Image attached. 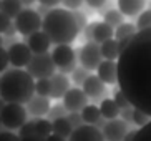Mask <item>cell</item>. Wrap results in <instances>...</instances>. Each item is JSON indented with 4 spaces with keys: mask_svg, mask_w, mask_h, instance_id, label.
I'll return each instance as SVG.
<instances>
[{
    "mask_svg": "<svg viewBox=\"0 0 151 141\" xmlns=\"http://www.w3.org/2000/svg\"><path fill=\"white\" fill-rule=\"evenodd\" d=\"M116 62L118 88L133 108L151 116V28L136 32Z\"/></svg>",
    "mask_w": 151,
    "mask_h": 141,
    "instance_id": "1",
    "label": "cell"
},
{
    "mask_svg": "<svg viewBox=\"0 0 151 141\" xmlns=\"http://www.w3.org/2000/svg\"><path fill=\"white\" fill-rule=\"evenodd\" d=\"M0 96L7 103L25 105L35 96V81L27 70L12 68L0 76Z\"/></svg>",
    "mask_w": 151,
    "mask_h": 141,
    "instance_id": "2",
    "label": "cell"
},
{
    "mask_svg": "<svg viewBox=\"0 0 151 141\" xmlns=\"http://www.w3.org/2000/svg\"><path fill=\"white\" fill-rule=\"evenodd\" d=\"M42 30L50 37L52 43L55 45H62V43L70 45L71 42H75L78 33H80L75 15H73V12H70L67 9L50 10L43 17Z\"/></svg>",
    "mask_w": 151,
    "mask_h": 141,
    "instance_id": "3",
    "label": "cell"
},
{
    "mask_svg": "<svg viewBox=\"0 0 151 141\" xmlns=\"http://www.w3.org/2000/svg\"><path fill=\"white\" fill-rule=\"evenodd\" d=\"M55 65L53 58H52V53H37L33 55L30 60V63L27 65V71L30 73L35 80L40 78H50V76L55 75Z\"/></svg>",
    "mask_w": 151,
    "mask_h": 141,
    "instance_id": "4",
    "label": "cell"
},
{
    "mask_svg": "<svg viewBox=\"0 0 151 141\" xmlns=\"http://www.w3.org/2000/svg\"><path fill=\"white\" fill-rule=\"evenodd\" d=\"M14 23H15V27H17L18 33H22V35H25V37H30L32 33H35V32H38L42 28L43 20L40 18V13L37 12V10L27 7V9H23L22 12L14 18Z\"/></svg>",
    "mask_w": 151,
    "mask_h": 141,
    "instance_id": "5",
    "label": "cell"
},
{
    "mask_svg": "<svg viewBox=\"0 0 151 141\" xmlns=\"http://www.w3.org/2000/svg\"><path fill=\"white\" fill-rule=\"evenodd\" d=\"M2 124L9 129H20L22 124L27 121V110L20 103H5L0 111Z\"/></svg>",
    "mask_w": 151,
    "mask_h": 141,
    "instance_id": "6",
    "label": "cell"
},
{
    "mask_svg": "<svg viewBox=\"0 0 151 141\" xmlns=\"http://www.w3.org/2000/svg\"><path fill=\"white\" fill-rule=\"evenodd\" d=\"M80 63L81 66H85L86 70H96L100 63L105 60L100 50V43L96 42H86L80 48Z\"/></svg>",
    "mask_w": 151,
    "mask_h": 141,
    "instance_id": "7",
    "label": "cell"
},
{
    "mask_svg": "<svg viewBox=\"0 0 151 141\" xmlns=\"http://www.w3.org/2000/svg\"><path fill=\"white\" fill-rule=\"evenodd\" d=\"M9 58L10 63L15 66V68H22V66H27L30 63L32 57H33V52L30 50L27 43H22V42H17L12 47H9Z\"/></svg>",
    "mask_w": 151,
    "mask_h": 141,
    "instance_id": "8",
    "label": "cell"
},
{
    "mask_svg": "<svg viewBox=\"0 0 151 141\" xmlns=\"http://www.w3.org/2000/svg\"><path fill=\"white\" fill-rule=\"evenodd\" d=\"M63 105L68 110V113L81 111L88 105V96L83 91V88H70L67 91V95L63 96Z\"/></svg>",
    "mask_w": 151,
    "mask_h": 141,
    "instance_id": "9",
    "label": "cell"
},
{
    "mask_svg": "<svg viewBox=\"0 0 151 141\" xmlns=\"http://www.w3.org/2000/svg\"><path fill=\"white\" fill-rule=\"evenodd\" d=\"M103 136L106 141H123V138L126 136L128 129V123L123 119H108L105 128L101 129Z\"/></svg>",
    "mask_w": 151,
    "mask_h": 141,
    "instance_id": "10",
    "label": "cell"
},
{
    "mask_svg": "<svg viewBox=\"0 0 151 141\" xmlns=\"http://www.w3.org/2000/svg\"><path fill=\"white\" fill-rule=\"evenodd\" d=\"M68 141H106L103 136V131L95 124H83L80 128H75L70 135Z\"/></svg>",
    "mask_w": 151,
    "mask_h": 141,
    "instance_id": "11",
    "label": "cell"
},
{
    "mask_svg": "<svg viewBox=\"0 0 151 141\" xmlns=\"http://www.w3.org/2000/svg\"><path fill=\"white\" fill-rule=\"evenodd\" d=\"M52 58H53L57 68H62V66L76 63V53H75V50L71 48L70 45H67V43L57 45V47L53 48V52H52Z\"/></svg>",
    "mask_w": 151,
    "mask_h": 141,
    "instance_id": "12",
    "label": "cell"
},
{
    "mask_svg": "<svg viewBox=\"0 0 151 141\" xmlns=\"http://www.w3.org/2000/svg\"><path fill=\"white\" fill-rule=\"evenodd\" d=\"M96 75L105 85H118V62L103 60L96 68Z\"/></svg>",
    "mask_w": 151,
    "mask_h": 141,
    "instance_id": "13",
    "label": "cell"
},
{
    "mask_svg": "<svg viewBox=\"0 0 151 141\" xmlns=\"http://www.w3.org/2000/svg\"><path fill=\"white\" fill-rule=\"evenodd\" d=\"M50 43H52V40H50V37L43 30L35 32V33H32L27 38V45L30 47L33 55H37V53H47L50 48Z\"/></svg>",
    "mask_w": 151,
    "mask_h": 141,
    "instance_id": "14",
    "label": "cell"
},
{
    "mask_svg": "<svg viewBox=\"0 0 151 141\" xmlns=\"http://www.w3.org/2000/svg\"><path fill=\"white\" fill-rule=\"evenodd\" d=\"M81 88L83 91L86 93V96L88 98H100L105 95V83H103L100 76L98 75H90L88 78L85 80V83L81 85Z\"/></svg>",
    "mask_w": 151,
    "mask_h": 141,
    "instance_id": "15",
    "label": "cell"
},
{
    "mask_svg": "<svg viewBox=\"0 0 151 141\" xmlns=\"http://www.w3.org/2000/svg\"><path fill=\"white\" fill-rule=\"evenodd\" d=\"M50 100L47 96H40V95H35L30 101L27 103V111L32 116H43L50 113Z\"/></svg>",
    "mask_w": 151,
    "mask_h": 141,
    "instance_id": "16",
    "label": "cell"
},
{
    "mask_svg": "<svg viewBox=\"0 0 151 141\" xmlns=\"http://www.w3.org/2000/svg\"><path fill=\"white\" fill-rule=\"evenodd\" d=\"M50 80H52V98H55V100L63 98L70 90L68 76L63 75V73H55L53 76H50Z\"/></svg>",
    "mask_w": 151,
    "mask_h": 141,
    "instance_id": "17",
    "label": "cell"
},
{
    "mask_svg": "<svg viewBox=\"0 0 151 141\" xmlns=\"http://www.w3.org/2000/svg\"><path fill=\"white\" fill-rule=\"evenodd\" d=\"M146 5V0H118V10L126 17H134L141 13Z\"/></svg>",
    "mask_w": 151,
    "mask_h": 141,
    "instance_id": "18",
    "label": "cell"
},
{
    "mask_svg": "<svg viewBox=\"0 0 151 141\" xmlns=\"http://www.w3.org/2000/svg\"><path fill=\"white\" fill-rule=\"evenodd\" d=\"M113 35H115V28L110 27L106 22H95L93 42H96V43H103L105 40L113 38Z\"/></svg>",
    "mask_w": 151,
    "mask_h": 141,
    "instance_id": "19",
    "label": "cell"
},
{
    "mask_svg": "<svg viewBox=\"0 0 151 141\" xmlns=\"http://www.w3.org/2000/svg\"><path fill=\"white\" fill-rule=\"evenodd\" d=\"M100 111H101V116L105 119H115L120 116L121 108L116 105L113 98H103L101 103H100Z\"/></svg>",
    "mask_w": 151,
    "mask_h": 141,
    "instance_id": "20",
    "label": "cell"
},
{
    "mask_svg": "<svg viewBox=\"0 0 151 141\" xmlns=\"http://www.w3.org/2000/svg\"><path fill=\"white\" fill-rule=\"evenodd\" d=\"M100 50L105 60H118L120 58V48H118V40L110 38L100 43Z\"/></svg>",
    "mask_w": 151,
    "mask_h": 141,
    "instance_id": "21",
    "label": "cell"
},
{
    "mask_svg": "<svg viewBox=\"0 0 151 141\" xmlns=\"http://www.w3.org/2000/svg\"><path fill=\"white\" fill-rule=\"evenodd\" d=\"M80 113H81V118H83L85 124H96L103 118L101 111H100V106H96V105H86Z\"/></svg>",
    "mask_w": 151,
    "mask_h": 141,
    "instance_id": "22",
    "label": "cell"
},
{
    "mask_svg": "<svg viewBox=\"0 0 151 141\" xmlns=\"http://www.w3.org/2000/svg\"><path fill=\"white\" fill-rule=\"evenodd\" d=\"M22 10L23 9L20 0H0V12L7 13L10 18H15Z\"/></svg>",
    "mask_w": 151,
    "mask_h": 141,
    "instance_id": "23",
    "label": "cell"
},
{
    "mask_svg": "<svg viewBox=\"0 0 151 141\" xmlns=\"http://www.w3.org/2000/svg\"><path fill=\"white\" fill-rule=\"evenodd\" d=\"M53 123V133H57V135H60V136L63 138H70V135L73 133V126L70 124V121H68L67 116H63V118H57L52 121Z\"/></svg>",
    "mask_w": 151,
    "mask_h": 141,
    "instance_id": "24",
    "label": "cell"
},
{
    "mask_svg": "<svg viewBox=\"0 0 151 141\" xmlns=\"http://www.w3.org/2000/svg\"><path fill=\"white\" fill-rule=\"evenodd\" d=\"M123 17L124 15L118 9H110L103 13V22H106L110 27L116 28V27H120L121 23H123Z\"/></svg>",
    "mask_w": 151,
    "mask_h": 141,
    "instance_id": "25",
    "label": "cell"
},
{
    "mask_svg": "<svg viewBox=\"0 0 151 141\" xmlns=\"http://www.w3.org/2000/svg\"><path fill=\"white\" fill-rule=\"evenodd\" d=\"M52 133H53V123L50 119H43V118L35 119V135L48 138Z\"/></svg>",
    "mask_w": 151,
    "mask_h": 141,
    "instance_id": "26",
    "label": "cell"
},
{
    "mask_svg": "<svg viewBox=\"0 0 151 141\" xmlns=\"http://www.w3.org/2000/svg\"><path fill=\"white\" fill-rule=\"evenodd\" d=\"M136 32H138L136 25L128 23V22H123L120 27L115 28V38L121 40V38H126V37H133V35H136Z\"/></svg>",
    "mask_w": 151,
    "mask_h": 141,
    "instance_id": "27",
    "label": "cell"
},
{
    "mask_svg": "<svg viewBox=\"0 0 151 141\" xmlns=\"http://www.w3.org/2000/svg\"><path fill=\"white\" fill-rule=\"evenodd\" d=\"M35 95L52 98V80L50 78H40L35 81Z\"/></svg>",
    "mask_w": 151,
    "mask_h": 141,
    "instance_id": "28",
    "label": "cell"
},
{
    "mask_svg": "<svg viewBox=\"0 0 151 141\" xmlns=\"http://www.w3.org/2000/svg\"><path fill=\"white\" fill-rule=\"evenodd\" d=\"M136 28H138V32H139V30H146V28H151V9L143 10V12L138 15Z\"/></svg>",
    "mask_w": 151,
    "mask_h": 141,
    "instance_id": "29",
    "label": "cell"
},
{
    "mask_svg": "<svg viewBox=\"0 0 151 141\" xmlns=\"http://www.w3.org/2000/svg\"><path fill=\"white\" fill-rule=\"evenodd\" d=\"M90 70H86L85 66H76L75 68V71L71 73V78H73V83L75 85H83L85 83V80L90 76V73H88Z\"/></svg>",
    "mask_w": 151,
    "mask_h": 141,
    "instance_id": "30",
    "label": "cell"
},
{
    "mask_svg": "<svg viewBox=\"0 0 151 141\" xmlns=\"http://www.w3.org/2000/svg\"><path fill=\"white\" fill-rule=\"evenodd\" d=\"M151 121V116H148L145 111H141V110H136L134 108L133 110V124H136V126H145V124H148Z\"/></svg>",
    "mask_w": 151,
    "mask_h": 141,
    "instance_id": "31",
    "label": "cell"
},
{
    "mask_svg": "<svg viewBox=\"0 0 151 141\" xmlns=\"http://www.w3.org/2000/svg\"><path fill=\"white\" fill-rule=\"evenodd\" d=\"M134 141H151V121L141 128H138Z\"/></svg>",
    "mask_w": 151,
    "mask_h": 141,
    "instance_id": "32",
    "label": "cell"
},
{
    "mask_svg": "<svg viewBox=\"0 0 151 141\" xmlns=\"http://www.w3.org/2000/svg\"><path fill=\"white\" fill-rule=\"evenodd\" d=\"M113 100L116 101V105L120 106L121 110H124V108H131V103H129V100L126 98V95H124L123 91H121L120 88L116 90L115 96H113Z\"/></svg>",
    "mask_w": 151,
    "mask_h": 141,
    "instance_id": "33",
    "label": "cell"
},
{
    "mask_svg": "<svg viewBox=\"0 0 151 141\" xmlns=\"http://www.w3.org/2000/svg\"><path fill=\"white\" fill-rule=\"evenodd\" d=\"M32 135H35V121L33 119L28 121L27 119L20 128V138H27V136H32Z\"/></svg>",
    "mask_w": 151,
    "mask_h": 141,
    "instance_id": "34",
    "label": "cell"
},
{
    "mask_svg": "<svg viewBox=\"0 0 151 141\" xmlns=\"http://www.w3.org/2000/svg\"><path fill=\"white\" fill-rule=\"evenodd\" d=\"M67 118H68V121H70V124L73 126V129H75V128H80V126H83V124H85V121H83V118H81V113H80V111L68 113Z\"/></svg>",
    "mask_w": 151,
    "mask_h": 141,
    "instance_id": "35",
    "label": "cell"
},
{
    "mask_svg": "<svg viewBox=\"0 0 151 141\" xmlns=\"http://www.w3.org/2000/svg\"><path fill=\"white\" fill-rule=\"evenodd\" d=\"M50 118L57 119V118H63V116L68 115V110L65 108V105H55L53 108H50Z\"/></svg>",
    "mask_w": 151,
    "mask_h": 141,
    "instance_id": "36",
    "label": "cell"
},
{
    "mask_svg": "<svg viewBox=\"0 0 151 141\" xmlns=\"http://www.w3.org/2000/svg\"><path fill=\"white\" fill-rule=\"evenodd\" d=\"M10 63V58H9V50L0 47V73L2 71H7V66Z\"/></svg>",
    "mask_w": 151,
    "mask_h": 141,
    "instance_id": "37",
    "label": "cell"
},
{
    "mask_svg": "<svg viewBox=\"0 0 151 141\" xmlns=\"http://www.w3.org/2000/svg\"><path fill=\"white\" fill-rule=\"evenodd\" d=\"M71 12H73V15H75V20H76V23H78L80 32H83L85 28H86V25H88V22H86V15H85L83 12H80V10H71Z\"/></svg>",
    "mask_w": 151,
    "mask_h": 141,
    "instance_id": "38",
    "label": "cell"
},
{
    "mask_svg": "<svg viewBox=\"0 0 151 141\" xmlns=\"http://www.w3.org/2000/svg\"><path fill=\"white\" fill-rule=\"evenodd\" d=\"M10 20H12V18H10L7 13L0 12V33H5V30L12 25V22H10Z\"/></svg>",
    "mask_w": 151,
    "mask_h": 141,
    "instance_id": "39",
    "label": "cell"
},
{
    "mask_svg": "<svg viewBox=\"0 0 151 141\" xmlns=\"http://www.w3.org/2000/svg\"><path fill=\"white\" fill-rule=\"evenodd\" d=\"M83 2L85 0H62V4L70 10H78L83 5Z\"/></svg>",
    "mask_w": 151,
    "mask_h": 141,
    "instance_id": "40",
    "label": "cell"
},
{
    "mask_svg": "<svg viewBox=\"0 0 151 141\" xmlns=\"http://www.w3.org/2000/svg\"><path fill=\"white\" fill-rule=\"evenodd\" d=\"M133 106L131 108H124V110H121V119L123 121H126V123H133Z\"/></svg>",
    "mask_w": 151,
    "mask_h": 141,
    "instance_id": "41",
    "label": "cell"
},
{
    "mask_svg": "<svg viewBox=\"0 0 151 141\" xmlns=\"http://www.w3.org/2000/svg\"><path fill=\"white\" fill-rule=\"evenodd\" d=\"M86 2V5H88L90 9H103L105 5H106V2L108 0H85Z\"/></svg>",
    "mask_w": 151,
    "mask_h": 141,
    "instance_id": "42",
    "label": "cell"
},
{
    "mask_svg": "<svg viewBox=\"0 0 151 141\" xmlns=\"http://www.w3.org/2000/svg\"><path fill=\"white\" fill-rule=\"evenodd\" d=\"M0 141H20V136H17L14 133L4 131V133H0Z\"/></svg>",
    "mask_w": 151,
    "mask_h": 141,
    "instance_id": "43",
    "label": "cell"
},
{
    "mask_svg": "<svg viewBox=\"0 0 151 141\" xmlns=\"http://www.w3.org/2000/svg\"><path fill=\"white\" fill-rule=\"evenodd\" d=\"M93 28H95V22H93V23H88V25H86V28L83 30L85 40H88V42H93Z\"/></svg>",
    "mask_w": 151,
    "mask_h": 141,
    "instance_id": "44",
    "label": "cell"
},
{
    "mask_svg": "<svg viewBox=\"0 0 151 141\" xmlns=\"http://www.w3.org/2000/svg\"><path fill=\"white\" fill-rule=\"evenodd\" d=\"M20 141H47V138L38 136V135H32V136H27V138H20Z\"/></svg>",
    "mask_w": 151,
    "mask_h": 141,
    "instance_id": "45",
    "label": "cell"
},
{
    "mask_svg": "<svg viewBox=\"0 0 151 141\" xmlns=\"http://www.w3.org/2000/svg\"><path fill=\"white\" fill-rule=\"evenodd\" d=\"M38 4H43V5H47V7H55V5H58L62 0H37Z\"/></svg>",
    "mask_w": 151,
    "mask_h": 141,
    "instance_id": "46",
    "label": "cell"
},
{
    "mask_svg": "<svg viewBox=\"0 0 151 141\" xmlns=\"http://www.w3.org/2000/svg\"><path fill=\"white\" fill-rule=\"evenodd\" d=\"M47 141H68L67 138L60 136V135H57V133H52L48 138H47Z\"/></svg>",
    "mask_w": 151,
    "mask_h": 141,
    "instance_id": "47",
    "label": "cell"
},
{
    "mask_svg": "<svg viewBox=\"0 0 151 141\" xmlns=\"http://www.w3.org/2000/svg\"><path fill=\"white\" fill-rule=\"evenodd\" d=\"M136 131H138V129H129V131L126 133V136L123 138V141H134V136H136Z\"/></svg>",
    "mask_w": 151,
    "mask_h": 141,
    "instance_id": "48",
    "label": "cell"
},
{
    "mask_svg": "<svg viewBox=\"0 0 151 141\" xmlns=\"http://www.w3.org/2000/svg\"><path fill=\"white\" fill-rule=\"evenodd\" d=\"M50 10H52V7H47V5H43V4H40V7H38V10H37V12L40 13V15H47V13L50 12Z\"/></svg>",
    "mask_w": 151,
    "mask_h": 141,
    "instance_id": "49",
    "label": "cell"
},
{
    "mask_svg": "<svg viewBox=\"0 0 151 141\" xmlns=\"http://www.w3.org/2000/svg\"><path fill=\"white\" fill-rule=\"evenodd\" d=\"M22 2V5H25V7H30V5H33V2H37V0H20Z\"/></svg>",
    "mask_w": 151,
    "mask_h": 141,
    "instance_id": "50",
    "label": "cell"
},
{
    "mask_svg": "<svg viewBox=\"0 0 151 141\" xmlns=\"http://www.w3.org/2000/svg\"><path fill=\"white\" fill-rule=\"evenodd\" d=\"M5 103H7V101H5V100H4L2 96H0V111H2V108L5 106Z\"/></svg>",
    "mask_w": 151,
    "mask_h": 141,
    "instance_id": "51",
    "label": "cell"
},
{
    "mask_svg": "<svg viewBox=\"0 0 151 141\" xmlns=\"http://www.w3.org/2000/svg\"><path fill=\"white\" fill-rule=\"evenodd\" d=\"M4 45V38H2V35H0V47Z\"/></svg>",
    "mask_w": 151,
    "mask_h": 141,
    "instance_id": "52",
    "label": "cell"
},
{
    "mask_svg": "<svg viewBox=\"0 0 151 141\" xmlns=\"http://www.w3.org/2000/svg\"><path fill=\"white\" fill-rule=\"evenodd\" d=\"M0 124H2V118H0Z\"/></svg>",
    "mask_w": 151,
    "mask_h": 141,
    "instance_id": "53",
    "label": "cell"
}]
</instances>
